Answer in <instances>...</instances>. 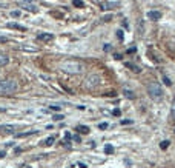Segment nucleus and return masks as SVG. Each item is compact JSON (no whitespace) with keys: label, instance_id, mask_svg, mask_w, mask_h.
Listing matches in <instances>:
<instances>
[{"label":"nucleus","instance_id":"f257e3e1","mask_svg":"<svg viewBox=\"0 0 175 168\" xmlns=\"http://www.w3.org/2000/svg\"><path fill=\"white\" fill-rule=\"evenodd\" d=\"M83 63L78 62V60H74V59H68V60H63L60 63V70L68 72V74H80L83 71Z\"/></svg>","mask_w":175,"mask_h":168},{"label":"nucleus","instance_id":"f03ea898","mask_svg":"<svg viewBox=\"0 0 175 168\" xmlns=\"http://www.w3.org/2000/svg\"><path fill=\"white\" fill-rule=\"evenodd\" d=\"M18 90L16 80H0V94H13Z\"/></svg>","mask_w":175,"mask_h":168},{"label":"nucleus","instance_id":"7ed1b4c3","mask_svg":"<svg viewBox=\"0 0 175 168\" xmlns=\"http://www.w3.org/2000/svg\"><path fill=\"white\" fill-rule=\"evenodd\" d=\"M147 94H149V97L154 99V100H160V99L163 97L161 85H160L158 82H151L149 85H147Z\"/></svg>","mask_w":175,"mask_h":168},{"label":"nucleus","instance_id":"20e7f679","mask_svg":"<svg viewBox=\"0 0 175 168\" xmlns=\"http://www.w3.org/2000/svg\"><path fill=\"white\" fill-rule=\"evenodd\" d=\"M100 85V77H98L97 74H91V76H88V77L85 79V86L86 88H95V86Z\"/></svg>","mask_w":175,"mask_h":168},{"label":"nucleus","instance_id":"39448f33","mask_svg":"<svg viewBox=\"0 0 175 168\" xmlns=\"http://www.w3.org/2000/svg\"><path fill=\"white\" fill-rule=\"evenodd\" d=\"M22 8H25L26 11H31V13H37V6H36V3H34V0H22Z\"/></svg>","mask_w":175,"mask_h":168},{"label":"nucleus","instance_id":"423d86ee","mask_svg":"<svg viewBox=\"0 0 175 168\" xmlns=\"http://www.w3.org/2000/svg\"><path fill=\"white\" fill-rule=\"evenodd\" d=\"M37 39H39L40 42H51L54 40V34H49V33H41L37 36Z\"/></svg>","mask_w":175,"mask_h":168},{"label":"nucleus","instance_id":"0eeeda50","mask_svg":"<svg viewBox=\"0 0 175 168\" xmlns=\"http://www.w3.org/2000/svg\"><path fill=\"white\" fill-rule=\"evenodd\" d=\"M0 131L6 133V134H11V133L16 131V127H13V125H0Z\"/></svg>","mask_w":175,"mask_h":168},{"label":"nucleus","instance_id":"6e6552de","mask_svg":"<svg viewBox=\"0 0 175 168\" xmlns=\"http://www.w3.org/2000/svg\"><path fill=\"white\" fill-rule=\"evenodd\" d=\"M147 19H151V20H160L161 19V13L160 11H149L147 13Z\"/></svg>","mask_w":175,"mask_h":168},{"label":"nucleus","instance_id":"1a4fd4ad","mask_svg":"<svg viewBox=\"0 0 175 168\" xmlns=\"http://www.w3.org/2000/svg\"><path fill=\"white\" fill-rule=\"evenodd\" d=\"M8 28H11V29H17V31H26V26H23V25H18V23H8L6 25Z\"/></svg>","mask_w":175,"mask_h":168},{"label":"nucleus","instance_id":"9d476101","mask_svg":"<svg viewBox=\"0 0 175 168\" xmlns=\"http://www.w3.org/2000/svg\"><path fill=\"white\" fill-rule=\"evenodd\" d=\"M8 63H9V57L6 54H3V52H0V68L8 65Z\"/></svg>","mask_w":175,"mask_h":168},{"label":"nucleus","instance_id":"9b49d317","mask_svg":"<svg viewBox=\"0 0 175 168\" xmlns=\"http://www.w3.org/2000/svg\"><path fill=\"white\" fill-rule=\"evenodd\" d=\"M77 129H78L80 133H83V134H88V133L91 131V129H89V127H86V125H78V127H77Z\"/></svg>","mask_w":175,"mask_h":168},{"label":"nucleus","instance_id":"f8f14e48","mask_svg":"<svg viewBox=\"0 0 175 168\" xmlns=\"http://www.w3.org/2000/svg\"><path fill=\"white\" fill-rule=\"evenodd\" d=\"M170 120H175V97L172 100V105H170Z\"/></svg>","mask_w":175,"mask_h":168},{"label":"nucleus","instance_id":"ddd939ff","mask_svg":"<svg viewBox=\"0 0 175 168\" xmlns=\"http://www.w3.org/2000/svg\"><path fill=\"white\" fill-rule=\"evenodd\" d=\"M36 133H37V131H26V133H18V134H17V137H20V139H22V137H28V136H32V134H36Z\"/></svg>","mask_w":175,"mask_h":168},{"label":"nucleus","instance_id":"4468645a","mask_svg":"<svg viewBox=\"0 0 175 168\" xmlns=\"http://www.w3.org/2000/svg\"><path fill=\"white\" fill-rule=\"evenodd\" d=\"M123 93H124V96H126V97H131V99H134V97H135V94L132 93L131 90H128V88H124V90H123Z\"/></svg>","mask_w":175,"mask_h":168},{"label":"nucleus","instance_id":"2eb2a0df","mask_svg":"<svg viewBox=\"0 0 175 168\" xmlns=\"http://www.w3.org/2000/svg\"><path fill=\"white\" fill-rule=\"evenodd\" d=\"M54 140H55L54 137H48V139L45 140V142H41V143H43V145H46V147H51V145L54 143Z\"/></svg>","mask_w":175,"mask_h":168},{"label":"nucleus","instance_id":"dca6fc26","mask_svg":"<svg viewBox=\"0 0 175 168\" xmlns=\"http://www.w3.org/2000/svg\"><path fill=\"white\" fill-rule=\"evenodd\" d=\"M126 66H128V68H131V70L134 71V72H140V71H141L138 66H135V65H132V63H126Z\"/></svg>","mask_w":175,"mask_h":168},{"label":"nucleus","instance_id":"f3484780","mask_svg":"<svg viewBox=\"0 0 175 168\" xmlns=\"http://www.w3.org/2000/svg\"><path fill=\"white\" fill-rule=\"evenodd\" d=\"M105 153H106V154H112V153H114V147H112V145H106V147H105Z\"/></svg>","mask_w":175,"mask_h":168},{"label":"nucleus","instance_id":"a211bd4d","mask_svg":"<svg viewBox=\"0 0 175 168\" xmlns=\"http://www.w3.org/2000/svg\"><path fill=\"white\" fill-rule=\"evenodd\" d=\"M72 5L77 6V8H83V6H85V3H83L82 0H74V2H72Z\"/></svg>","mask_w":175,"mask_h":168},{"label":"nucleus","instance_id":"6ab92c4d","mask_svg":"<svg viewBox=\"0 0 175 168\" xmlns=\"http://www.w3.org/2000/svg\"><path fill=\"white\" fill-rule=\"evenodd\" d=\"M160 148H161V150H167V148H169V140H163V142L160 143Z\"/></svg>","mask_w":175,"mask_h":168},{"label":"nucleus","instance_id":"aec40b11","mask_svg":"<svg viewBox=\"0 0 175 168\" xmlns=\"http://www.w3.org/2000/svg\"><path fill=\"white\" fill-rule=\"evenodd\" d=\"M114 6H117V3H105L101 9H109V8H114Z\"/></svg>","mask_w":175,"mask_h":168},{"label":"nucleus","instance_id":"412c9836","mask_svg":"<svg viewBox=\"0 0 175 168\" xmlns=\"http://www.w3.org/2000/svg\"><path fill=\"white\" fill-rule=\"evenodd\" d=\"M115 36H117V39H118L120 42L123 40V31L121 29H117V33H115Z\"/></svg>","mask_w":175,"mask_h":168},{"label":"nucleus","instance_id":"4be33fe9","mask_svg":"<svg viewBox=\"0 0 175 168\" xmlns=\"http://www.w3.org/2000/svg\"><path fill=\"white\" fill-rule=\"evenodd\" d=\"M111 19H112V14H108V16H103L100 20H101V22H109Z\"/></svg>","mask_w":175,"mask_h":168},{"label":"nucleus","instance_id":"5701e85b","mask_svg":"<svg viewBox=\"0 0 175 168\" xmlns=\"http://www.w3.org/2000/svg\"><path fill=\"white\" fill-rule=\"evenodd\" d=\"M163 82H164L167 86H170V85H172V82H170V79H169V77H166V76H163Z\"/></svg>","mask_w":175,"mask_h":168},{"label":"nucleus","instance_id":"b1692460","mask_svg":"<svg viewBox=\"0 0 175 168\" xmlns=\"http://www.w3.org/2000/svg\"><path fill=\"white\" fill-rule=\"evenodd\" d=\"M63 119H64V117L62 116V114H54V120H59L60 122V120H63Z\"/></svg>","mask_w":175,"mask_h":168},{"label":"nucleus","instance_id":"393cba45","mask_svg":"<svg viewBox=\"0 0 175 168\" xmlns=\"http://www.w3.org/2000/svg\"><path fill=\"white\" fill-rule=\"evenodd\" d=\"M112 114H114V116H117V117H118V116H121V111H120L118 108H115V110L112 111Z\"/></svg>","mask_w":175,"mask_h":168},{"label":"nucleus","instance_id":"a878e982","mask_svg":"<svg viewBox=\"0 0 175 168\" xmlns=\"http://www.w3.org/2000/svg\"><path fill=\"white\" fill-rule=\"evenodd\" d=\"M49 108H51L52 111H60V106H59V105H51Z\"/></svg>","mask_w":175,"mask_h":168},{"label":"nucleus","instance_id":"bb28decb","mask_svg":"<svg viewBox=\"0 0 175 168\" xmlns=\"http://www.w3.org/2000/svg\"><path fill=\"white\" fill-rule=\"evenodd\" d=\"M98 128H100V129H106V128H108V124H106V122H105V124H98Z\"/></svg>","mask_w":175,"mask_h":168},{"label":"nucleus","instance_id":"cd10ccee","mask_svg":"<svg viewBox=\"0 0 175 168\" xmlns=\"http://www.w3.org/2000/svg\"><path fill=\"white\" fill-rule=\"evenodd\" d=\"M11 16H13V17H20V11H13Z\"/></svg>","mask_w":175,"mask_h":168},{"label":"nucleus","instance_id":"c85d7f7f","mask_svg":"<svg viewBox=\"0 0 175 168\" xmlns=\"http://www.w3.org/2000/svg\"><path fill=\"white\" fill-rule=\"evenodd\" d=\"M103 49H105V51H111V45H109V43H105V45H103Z\"/></svg>","mask_w":175,"mask_h":168},{"label":"nucleus","instance_id":"c756f323","mask_svg":"<svg viewBox=\"0 0 175 168\" xmlns=\"http://www.w3.org/2000/svg\"><path fill=\"white\" fill-rule=\"evenodd\" d=\"M22 49H26V51H37V48H29V46H22Z\"/></svg>","mask_w":175,"mask_h":168},{"label":"nucleus","instance_id":"7c9ffc66","mask_svg":"<svg viewBox=\"0 0 175 168\" xmlns=\"http://www.w3.org/2000/svg\"><path fill=\"white\" fill-rule=\"evenodd\" d=\"M132 120H121V125H131Z\"/></svg>","mask_w":175,"mask_h":168},{"label":"nucleus","instance_id":"2f4dec72","mask_svg":"<svg viewBox=\"0 0 175 168\" xmlns=\"http://www.w3.org/2000/svg\"><path fill=\"white\" fill-rule=\"evenodd\" d=\"M114 59H115V60H121V59H123V56H121V54H115V56H114Z\"/></svg>","mask_w":175,"mask_h":168},{"label":"nucleus","instance_id":"473e14b6","mask_svg":"<svg viewBox=\"0 0 175 168\" xmlns=\"http://www.w3.org/2000/svg\"><path fill=\"white\" fill-rule=\"evenodd\" d=\"M64 139H66L68 143H69V139H71V134H69V133H66V134H64Z\"/></svg>","mask_w":175,"mask_h":168},{"label":"nucleus","instance_id":"72a5a7b5","mask_svg":"<svg viewBox=\"0 0 175 168\" xmlns=\"http://www.w3.org/2000/svg\"><path fill=\"white\" fill-rule=\"evenodd\" d=\"M0 42H2V43H5V42H8V39H6V37H0Z\"/></svg>","mask_w":175,"mask_h":168},{"label":"nucleus","instance_id":"f704fd0d","mask_svg":"<svg viewBox=\"0 0 175 168\" xmlns=\"http://www.w3.org/2000/svg\"><path fill=\"white\" fill-rule=\"evenodd\" d=\"M129 52H131V54H132V52H135V48H131V49H128V54H129Z\"/></svg>","mask_w":175,"mask_h":168},{"label":"nucleus","instance_id":"c9c22d12","mask_svg":"<svg viewBox=\"0 0 175 168\" xmlns=\"http://www.w3.org/2000/svg\"><path fill=\"white\" fill-rule=\"evenodd\" d=\"M74 140L75 142H80V136H74Z\"/></svg>","mask_w":175,"mask_h":168},{"label":"nucleus","instance_id":"e433bc0d","mask_svg":"<svg viewBox=\"0 0 175 168\" xmlns=\"http://www.w3.org/2000/svg\"><path fill=\"white\" fill-rule=\"evenodd\" d=\"M2 157H5V151H0V159Z\"/></svg>","mask_w":175,"mask_h":168},{"label":"nucleus","instance_id":"4c0bfd02","mask_svg":"<svg viewBox=\"0 0 175 168\" xmlns=\"http://www.w3.org/2000/svg\"><path fill=\"white\" fill-rule=\"evenodd\" d=\"M78 167H80V168H86V165H85V163H78Z\"/></svg>","mask_w":175,"mask_h":168},{"label":"nucleus","instance_id":"58836bf2","mask_svg":"<svg viewBox=\"0 0 175 168\" xmlns=\"http://www.w3.org/2000/svg\"><path fill=\"white\" fill-rule=\"evenodd\" d=\"M22 168H29V167H22Z\"/></svg>","mask_w":175,"mask_h":168}]
</instances>
